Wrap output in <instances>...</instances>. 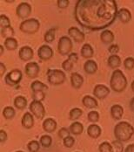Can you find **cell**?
Instances as JSON below:
<instances>
[{
    "label": "cell",
    "mask_w": 134,
    "mask_h": 152,
    "mask_svg": "<svg viewBox=\"0 0 134 152\" xmlns=\"http://www.w3.org/2000/svg\"><path fill=\"white\" fill-rule=\"evenodd\" d=\"M39 142H40V144H41V146L43 148L48 149V148L51 147V145L52 143V138L50 136H48V135H44V136L40 137Z\"/></svg>",
    "instance_id": "cell-33"
},
{
    "label": "cell",
    "mask_w": 134,
    "mask_h": 152,
    "mask_svg": "<svg viewBox=\"0 0 134 152\" xmlns=\"http://www.w3.org/2000/svg\"><path fill=\"white\" fill-rule=\"evenodd\" d=\"M25 71L30 79H35L39 75L40 66L37 62H28L25 66Z\"/></svg>",
    "instance_id": "cell-10"
},
{
    "label": "cell",
    "mask_w": 134,
    "mask_h": 152,
    "mask_svg": "<svg viewBox=\"0 0 134 152\" xmlns=\"http://www.w3.org/2000/svg\"><path fill=\"white\" fill-rule=\"evenodd\" d=\"M16 152H24V151H16Z\"/></svg>",
    "instance_id": "cell-54"
},
{
    "label": "cell",
    "mask_w": 134,
    "mask_h": 152,
    "mask_svg": "<svg viewBox=\"0 0 134 152\" xmlns=\"http://www.w3.org/2000/svg\"><path fill=\"white\" fill-rule=\"evenodd\" d=\"M68 34L71 38H72L76 42L78 43H81L85 40V33L82 32L81 31L79 30L78 27L76 26H72L68 29Z\"/></svg>",
    "instance_id": "cell-14"
},
{
    "label": "cell",
    "mask_w": 134,
    "mask_h": 152,
    "mask_svg": "<svg viewBox=\"0 0 134 152\" xmlns=\"http://www.w3.org/2000/svg\"><path fill=\"white\" fill-rule=\"evenodd\" d=\"M117 13L113 0H79L75 7L78 23L90 30H100L112 25Z\"/></svg>",
    "instance_id": "cell-1"
},
{
    "label": "cell",
    "mask_w": 134,
    "mask_h": 152,
    "mask_svg": "<svg viewBox=\"0 0 134 152\" xmlns=\"http://www.w3.org/2000/svg\"><path fill=\"white\" fill-rule=\"evenodd\" d=\"M71 84H72V87L75 88V89H79L82 86H83V83H84V78L83 76L81 75L80 74L78 73H72L71 75Z\"/></svg>",
    "instance_id": "cell-16"
},
{
    "label": "cell",
    "mask_w": 134,
    "mask_h": 152,
    "mask_svg": "<svg viewBox=\"0 0 134 152\" xmlns=\"http://www.w3.org/2000/svg\"><path fill=\"white\" fill-rule=\"evenodd\" d=\"M3 115L5 119H8V120L12 119L16 115L15 109L11 106L5 107L3 110Z\"/></svg>",
    "instance_id": "cell-31"
},
{
    "label": "cell",
    "mask_w": 134,
    "mask_h": 152,
    "mask_svg": "<svg viewBox=\"0 0 134 152\" xmlns=\"http://www.w3.org/2000/svg\"><path fill=\"white\" fill-rule=\"evenodd\" d=\"M69 129H70V132L72 134H73L75 136H79L84 131V126L81 122H74L71 124Z\"/></svg>",
    "instance_id": "cell-27"
},
{
    "label": "cell",
    "mask_w": 134,
    "mask_h": 152,
    "mask_svg": "<svg viewBox=\"0 0 134 152\" xmlns=\"http://www.w3.org/2000/svg\"><path fill=\"white\" fill-rule=\"evenodd\" d=\"M82 103L83 105L87 107V108H94L98 107V101L96 98L91 97V95H85L82 99Z\"/></svg>",
    "instance_id": "cell-25"
},
{
    "label": "cell",
    "mask_w": 134,
    "mask_h": 152,
    "mask_svg": "<svg viewBox=\"0 0 134 152\" xmlns=\"http://www.w3.org/2000/svg\"><path fill=\"white\" fill-rule=\"evenodd\" d=\"M98 64L93 60H87L84 64V70L88 75H94L98 71Z\"/></svg>",
    "instance_id": "cell-18"
},
{
    "label": "cell",
    "mask_w": 134,
    "mask_h": 152,
    "mask_svg": "<svg viewBox=\"0 0 134 152\" xmlns=\"http://www.w3.org/2000/svg\"><path fill=\"white\" fill-rule=\"evenodd\" d=\"M43 129L48 133H52L57 129V122L52 118H47L43 122Z\"/></svg>",
    "instance_id": "cell-20"
},
{
    "label": "cell",
    "mask_w": 134,
    "mask_h": 152,
    "mask_svg": "<svg viewBox=\"0 0 134 152\" xmlns=\"http://www.w3.org/2000/svg\"><path fill=\"white\" fill-rule=\"evenodd\" d=\"M124 152H134V143L129 144L128 146H126Z\"/></svg>",
    "instance_id": "cell-50"
},
{
    "label": "cell",
    "mask_w": 134,
    "mask_h": 152,
    "mask_svg": "<svg viewBox=\"0 0 134 152\" xmlns=\"http://www.w3.org/2000/svg\"><path fill=\"white\" fill-rule=\"evenodd\" d=\"M14 107L19 110H24L27 107V99L22 95L17 96L14 99Z\"/></svg>",
    "instance_id": "cell-28"
},
{
    "label": "cell",
    "mask_w": 134,
    "mask_h": 152,
    "mask_svg": "<svg viewBox=\"0 0 134 152\" xmlns=\"http://www.w3.org/2000/svg\"><path fill=\"white\" fill-rule=\"evenodd\" d=\"M131 88H132V90L134 92V80L132 82V85H131Z\"/></svg>",
    "instance_id": "cell-53"
},
{
    "label": "cell",
    "mask_w": 134,
    "mask_h": 152,
    "mask_svg": "<svg viewBox=\"0 0 134 152\" xmlns=\"http://www.w3.org/2000/svg\"><path fill=\"white\" fill-rule=\"evenodd\" d=\"M23 79V73L21 70L16 68L12 70L11 72H9L5 77H4V81L6 83V85L10 86V87H16L17 85H18L21 80Z\"/></svg>",
    "instance_id": "cell-6"
},
{
    "label": "cell",
    "mask_w": 134,
    "mask_h": 152,
    "mask_svg": "<svg viewBox=\"0 0 134 152\" xmlns=\"http://www.w3.org/2000/svg\"><path fill=\"white\" fill-rule=\"evenodd\" d=\"M99 152H113L112 144L108 142H102L99 147Z\"/></svg>",
    "instance_id": "cell-38"
},
{
    "label": "cell",
    "mask_w": 134,
    "mask_h": 152,
    "mask_svg": "<svg viewBox=\"0 0 134 152\" xmlns=\"http://www.w3.org/2000/svg\"><path fill=\"white\" fill-rule=\"evenodd\" d=\"M30 88L32 92H45L46 93L48 90V86L45 83L41 82L40 80H34L30 84Z\"/></svg>",
    "instance_id": "cell-26"
},
{
    "label": "cell",
    "mask_w": 134,
    "mask_h": 152,
    "mask_svg": "<svg viewBox=\"0 0 134 152\" xmlns=\"http://www.w3.org/2000/svg\"><path fill=\"white\" fill-rule=\"evenodd\" d=\"M0 51H1V55H3V53H4V46L3 45H0Z\"/></svg>",
    "instance_id": "cell-52"
},
{
    "label": "cell",
    "mask_w": 134,
    "mask_h": 152,
    "mask_svg": "<svg viewBox=\"0 0 134 152\" xmlns=\"http://www.w3.org/2000/svg\"><path fill=\"white\" fill-rule=\"evenodd\" d=\"M101 133H102L101 128H100L99 125L95 124V123L91 124L89 127L87 128V134H88V136H89L90 137H91V138L96 139V138L99 137H100V135H101Z\"/></svg>",
    "instance_id": "cell-19"
},
{
    "label": "cell",
    "mask_w": 134,
    "mask_h": 152,
    "mask_svg": "<svg viewBox=\"0 0 134 152\" xmlns=\"http://www.w3.org/2000/svg\"><path fill=\"white\" fill-rule=\"evenodd\" d=\"M110 91L111 90L108 87L102 85V84H98L95 86V88L93 89V95L99 100H103L109 95Z\"/></svg>",
    "instance_id": "cell-12"
},
{
    "label": "cell",
    "mask_w": 134,
    "mask_h": 152,
    "mask_svg": "<svg viewBox=\"0 0 134 152\" xmlns=\"http://www.w3.org/2000/svg\"><path fill=\"white\" fill-rule=\"evenodd\" d=\"M70 134H71L70 129H66V128H62V129H60L59 131V137L61 139H63V140H64V138H66L67 137H69Z\"/></svg>",
    "instance_id": "cell-44"
},
{
    "label": "cell",
    "mask_w": 134,
    "mask_h": 152,
    "mask_svg": "<svg viewBox=\"0 0 134 152\" xmlns=\"http://www.w3.org/2000/svg\"><path fill=\"white\" fill-rule=\"evenodd\" d=\"M73 66H74V63L72 61H70L69 59H66L65 61L62 63V67H63V69H64V70L67 71V72L72 71V69L73 68Z\"/></svg>",
    "instance_id": "cell-42"
},
{
    "label": "cell",
    "mask_w": 134,
    "mask_h": 152,
    "mask_svg": "<svg viewBox=\"0 0 134 152\" xmlns=\"http://www.w3.org/2000/svg\"><path fill=\"white\" fill-rule=\"evenodd\" d=\"M45 98V92H32V99L33 101L42 102Z\"/></svg>",
    "instance_id": "cell-41"
},
{
    "label": "cell",
    "mask_w": 134,
    "mask_h": 152,
    "mask_svg": "<svg viewBox=\"0 0 134 152\" xmlns=\"http://www.w3.org/2000/svg\"><path fill=\"white\" fill-rule=\"evenodd\" d=\"M87 117L89 122L95 123L99 120V114L97 111H90L87 115Z\"/></svg>",
    "instance_id": "cell-39"
},
{
    "label": "cell",
    "mask_w": 134,
    "mask_h": 152,
    "mask_svg": "<svg viewBox=\"0 0 134 152\" xmlns=\"http://www.w3.org/2000/svg\"><path fill=\"white\" fill-rule=\"evenodd\" d=\"M112 150L113 152H124V146L122 142H120L119 140H115L112 142Z\"/></svg>",
    "instance_id": "cell-36"
},
{
    "label": "cell",
    "mask_w": 134,
    "mask_h": 152,
    "mask_svg": "<svg viewBox=\"0 0 134 152\" xmlns=\"http://www.w3.org/2000/svg\"><path fill=\"white\" fill-rule=\"evenodd\" d=\"M63 143H64V145L66 148H72L75 143L74 137H71V136L67 137L66 138H64V139L63 140Z\"/></svg>",
    "instance_id": "cell-43"
},
{
    "label": "cell",
    "mask_w": 134,
    "mask_h": 152,
    "mask_svg": "<svg viewBox=\"0 0 134 152\" xmlns=\"http://www.w3.org/2000/svg\"><path fill=\"white\" fill-rule=\"evenodd\" d=\"M14 34H15V31H14L13 27H12V26H8V27L1 29V36L3 38H5V39L13 38Z\"/></svg>",
    "instance_id": "cell-34"
},
{
    "label": "cell",
    "mask_w": 134,
    "mask_h": 152,
    "mask_svg": "<svg viewBox=\"0 0 134 152\" xmlns=\"http://www.w3.org/2000/svg\"><path fill=\"white\" fill-rule=\"evenodd\" d=\"M121 58L117 54H113L109 56L108 60H107V64L109 66V67H111L112 69H117L118 67L120 66L121 65Z\"/></svg>",
    "instance_id": "cell-24"
},
{
    "label": "cell",
    "mask_w": 134,
    "mask_h": 152,
    "mask_svg": "<svg viewBox=\"0 0 134 152\" xmlns=\"http://www.w3.org/2000/svg\"><path fill=\"white\" fill-rule=\"evenodd\" d=\"M58 30L57 27H52L50 28L49 30L45 32V36H44V39L46 43H52L55 40L56 38V31Z\"/></svg>",
    "instance_id": "cell-30"
},
{
    "label": "cell",
    "mask_w": 134,
    "mask_h": 152,
    "mask_svg": "<svg viewBox=\"0 0 134 152\" xmlns=\"http://www.w3.org/2000/svg\"><path fill=\"white\" fill-rule=\"evenodd\" d=\"M117 18L123 24H127L132 20L133 16H132L131 12L127 8H121L118 11Z\"/></svg>",
    "instance_id": "cell-15"
},
{
    "label": "cell",
    "mask_w": 134,
    "mask_h": 152,
    "mask_svg": "<svg viewBox=\"0 0 134 152\" xmlns=\"http://www.w3.org/2000/svg\"><path fill=\"white\" fill-rule=\"evenodd\" d=\"M40 142H38L36 140H32L27 144V148L30 152H38L40 150Z\"/></svg>",
    "instance_id": "cell-35"
},
{
    "label": "cell",
    "mask_w": 134,
    "mask_h": 152,
    "mask_svg": "<svg viewBox=\"0 0 134 152\" xmlns=\"http://www.w3.org/2000/svg\"><path fill=\"white\" fill-rule=\"evenodd\" d=\"M21 123L25 129H31L34 126V116H33V115L30 112L25 113V115L22 117Z\"/></svg>",
    "instance_id": "cell-17"
},
{
    "label": "cell",
    "mask_w": 134,
    "mask_h": 152,
    "mask_svg": "<svg viewBox=\"0 0 134 152\" xmlns=\"http://www.w3.org/2000/svg\"><path fill=\"white\" fill-rule=\"evenodd\" d=\"M53 50L52 48L48 45H43L38 50V56L41 61H45L51 60L53 57Z\"/></svg>",
    "instance_id": "cell-11"
},
{
    "label": "cell",
    "mask_w": 134,
    "mask_h": 152,
    "mask_svg": "<svg viewBox=\"0 0 134 152\" xmlns=\"http://www.w3.org/2000/svg\"><path fill=\"white\" fill-rule=\"evenodd\" d=\"M114 34L112 31L104 30L100 34V39L104 44H111L114 41Z\"/></svg>",
    "instance_id": "cell-23"
},
{
    "label": "cell",
    "mask_w": 134,
    "mask_h": 152,
    "mask_svg": "<svg viewBox=\"0 0 134 152\" xmlns=\"http://www.w3.org/2000/svg\"><path fill=\"white\" fill-rule=\"evenodd\" d=\"M19 59L23 61H30L32 60L33 56H34V51L33 49L28 46H25L20 48L19 53Z\"/></svg>",
    "instance_id": "cell-13"
},
{
    "label": "cell",
    "mask_w": 134,
    "mask_h": 152,
    "mask_svg": "<svg viewBox=\"0 0 134 152\" xmlns=\"http://www.w3.org/2000/svg\"><path fill=\"white\" fill-rule=\"evenodd\" d=\"M48 82L54 86L62 85L66 80V75L64 72L59 69H51L49 68L46 72Z\"/></svg>",
    "instance_id": "cell-4"
},
{
    "label": "cell",
    "mask_w": 134,
    "mask_h": 152,
    "mask_svg": "<svg viewBox=\"0 0 134 152\" xmlns=\"http://www.w3.org/2000/svg\"><path fill=\"white\" fill-rule=\"evenodd\" d=\"M82 115H83L82 109H80V108H78V107H74V108H72V109L70 111V113H69V118H70V120H72V121H76V120H78L79 117H81Z\"/></svg>",
    "instance_id": "cell-32"
},
{
    "label": "cell",
    "mask_w": 134,
    "mask_h": 152,
    "mask_svg": "<svg viewBox=\"0 0 134 152\" xmlns=\"http://www.w3.org/2000/svg\"><path fill=\"white\" fill-rule=\"evenodd\" d=\"M80 54L83 58L85 59H87V60H90L93 54H94V50L92 48V46H91L88 43H85L84 44L83 46L81 47V50H80Z\"/></svg>",
    "instance_id": "cell-22"
},
{
    "label": "cell",
    "mask_w": 134,
    "mask_h": 152,
    "mask_svg": "<svg viewBox=\"0 0 134 152\" xmlns=\"http://www.w3.org/2000/svg\"><path fill=\"white\" fill-rule=\"evenodd\" d=\"M129 107H130V109L134 112V97H133L130 101V104H129Z\"/></svg>",
    "instance_id": "cell-51"
},
{
    "label": "cell",
    "mask_w": 134,
    "mask_h": 152,
    "mask_svg": "<svg viewBox=\"0 0 134 152\" xmlns=\"http://www.w3.org/2000/svg\"><path fill=\"white\" fill-rule=\"evenodd\" d=\"M68 59L70 60V61H72L73 63H76L77 61H78V53H71L69 55H68Z\"/></svg>",
    "instance_id": "cell-47"
},
{
    "label": "cell",
    "mask_w": 134,
    "mask_h": 152,
    "mask_svg": "<svg viewBox=\"0 0 134 152\" xmlns=\"http://www.w3.org/2000/svg\"><path fill=\"white\" fill-rule=\"evenodd\" d=\"M0 70H1L0 75H1V76H4L5 71H6V66H5V65L4 64V62H0Z\"/></svg>",
    "instance_id": "cell-49"
},
{
    "label": "cell",
    "mask_w": 134,
    "mask_h": 152,
    "mask_svg": "<svg viewBox=\"0 0 134 152\" xmlns=\"http://www.w3.org/2000/svg\"><path fill=\"white\" fill-rule=\"evenodd\" d=\"M134 135V128L127 122H119L114 128V136L120 142H127Z\"/></svg>",
    "instance_id": "cell-2"
},
{
    "label": "cell",
    "mask_w": 134,
    "mask_h": 152,
    "mask_svg": "<svg viewBox=\"0 0 134 152\" xmlns=\"http://www.w3.org/2000/svg\"><path fill=\"white\" fill-rule=\"evenodd\" d=\"M70 4L69 0H58L57 1V5L59 9H65L68 7Z\"/></svg>",
    "instance_id": "cell-45"
},
{
    "label": "cell",
    "mask_w": 134,
    "mask_h": 152,
    "mask_svg": "<svg viewBox=\"0 0 134 152\" xmlns=\"http://www.w3.org/2000/svg\"><path fill=\"white\" fill-rule=\"evenodd\" d=\"M31 11H32V9H31V5L30 4H28L26 2H22L17 6L16 14L21 19H25V18L27 19V18L31 13Z\"/></svg>",
    "instance_id": "cell-9"
},
{
    "label": "cell",
    "mask_w": 134,
    "mask_h": 152,
    "mask_svg": "<svg viewBox=\"0 0 134 152\" xmlns=\"http://www.w3.org/2000/svg\"><path fill=\"white\" fill-rule=\"evenodd\" d=\"M108 52L110 53H112V55L113 54H117L119 52V46L116 44H112L108 48Z\"/></svg>",
    "instance_id": "cell-46"
},
{
    "label": "cell",
    "mask_w": 134,
    "mask_h": 152,
    "mask_svg": "<svg viewBox=\"0 0 134 152\" xmlns=\"http://www.w3.org/2000/svg\"><path fill=\"white\" fill-rule=\"evenodd\" d=\"M127 79L120 69H115L112 72L110 80L111 89L116 93H122L127 87Z\"/></svg>",
    "instance_id": "cell-3"
},
{
    "label": "cell",
    "mask_w": 134,
    "mask_h": 152,
    "mask_svg": "<svg viewBox=\"0 0 134 152\" xmlns=\"http://www.w3.org/2000/svg\"><path fill=\"white\" fill-rule=\"evenodd\" d=\"M6 140H7V133L4 129H1L0 130V141H1V142H4Z\"/></svg>",
    "instance_id": "cell-48"
},
{
    "label": "cell",
    "mask_w": 134,
    "mask_h": 152,
    "mask_svg": "<svg viewBox=\"0 0 134 152\" xmlns=\"http://www.w3.org/2000/svg\"><path fill=\"white\" fill-rule=\"evenodd\" d=\"M8 26H11V21L10 18L4 14H1L0 16V28H5Z\"/></svg>",
    "instance_id": "cell-37"
},
{
    "label": "cell",
    "mask_w": 134,
    "mask_h": 152,
    "mask_svg": "<svg viewBox=\"0 0 134 152\" xmlns=\"http://www.w3.org/2000/svg\"><path fill=\"white\" fill-rule=\"evenodd\" d=\"M29 109L31 114L38 119H43L45 115V108L44 105L42 104V102L38 101H32L30 102Z\"/></svg>",
    "instance_id": "cell-8"
},
{
    "label": "cell",
    "mask_w": 134,
    "mask_h": 152,
    "mask_svg": "<svg viewBox=\"0 0 134 152\" xmlns=\"http://www.w3.org/2000/svg\"><path fill=\"white\" fill-rule=\"evenodd\" d=\"M40 28V22L37 18H27L23 20L19 26L21 31L26 34H35Z\"/></svg>",
    "instance_id": "cell-5"
},
{
    "label": "cell",
    "mask_w": 134,
    "mask_h": 152,
    "mask_svg": "<svg viewBox=\"0 0 134 152\" xmlns=\"http://www.w3.org/2000/svg\"><path fill=\"white\" fill-rule=\"evenodd\" d=\"M124 115V108L119 104H114L111 107V115L115 120H120Z\"/></svg>",
    "instance_id": "cell-21"
},
{
    "label": "cell",
    "mask_w": 134,
    "mask_h": 152,
    "mask_svg": "<svg viewBox=\"0 0 134 152\" xmlns=\"http://www.w3.org/2000/svg\"><path fill=\"white\" fill-rule=\"evenodd\" d=\"M72 41L68 36H62L58 43V52L61 55H69L72 50Z\"/></svg>",
    "instance_id": "cell-7"
},
{
    "label": "cell",
    "mask_w": 134,
    "mask_h": 152,
    "mask_svg": "<svg viewBox=\"0 0 134 152\" xmlns=\"http://www.w3.org/2000/svg\"><path fill=\"white\" fill-rule=\"evenodd\" d=\"M124 66L125 69L132 70L134 68V58L133 57H127L124 61Z\"/></svg>",
    "instance_id": "cell-40"
},
{
    "label": "cell",
    "mask_w": 134,
    "mask_h": 152,
    "mask_svg": "<svg viewBox=\"0 0 134 152\" xmlns=\"http://www.w3.org/2000/svg\"><path fill=\"white\" fill-rule=\"evenodd\" d=\"M4 46L9 51H13L17 48L18 43L15 38H8V39H5L4 42Z\"/></svg>",
    "instance_id": "cell-29"
}]
</instances>
